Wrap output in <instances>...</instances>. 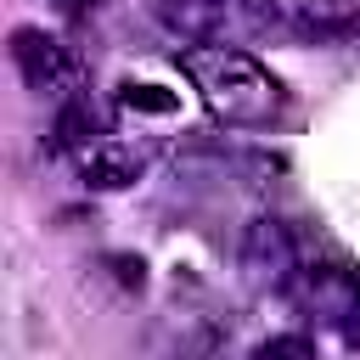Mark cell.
Segmentation results:
<instances>
[{
	"instance_id": "1",
	"label": "cell",
	"mask_w": 360,
	"mask_h": 360,
	"mask_svg": "<svg viewBox=\"0 0 360 360\" xmlns=\"http://www.w3.org/2000/svg\"><path fill=\"white\" fill-rule=\"evenodd\" d=\"M180 73L191 79V90L202 96V107L219 118V124H236V129H259V124H276L281 107H287V90L281 79L236 51V45H219V39H197L180 51Z\"/></svg>"
},
{
	"instance_id": "2",
	"label": "cell",
	"mask_w": 360,
	"mask_h": 360,
	"mask_svg": "<svg viewBox=\"0 0 360 360\" xmlns=\"http://www.w3.org/2000/svg\"><path fill=\"white\" fill-rule=\"evenodd\" d=\"M281 292L304 315H321V321H332L343 332V321L360 309V264H349L343 253H304Z\"/></svg>"
},
{
	"instance_id": "3",
	"label": "cell",
	"mask_w": 360,
	"mask_h": 360,
	"mask_svg": "<svg viewBox=\"0 0 360 360\" xmlns=\"http://www.w3.org/2000/svg\"><path fill=\"white\" fill-rule=\"evenodd\" d=\"M298 259H304V242H298L281 219H270V214L248 219V231H242V270H248L253 281L287 287V276L298 270Z\"/></svg>"
},
{
	"instance_id": "4",
	"label": "cell",
	"mask_w": 360,
	"mask_h": 360,
	"mask_svg": "<svg viewBox=\"0 0 360 360\" xmlns=\"http://www.w3.org/2000/svg\"><path fill=\"white\" fill-rule=\"evenodd\" d=\"M270 22L298 39H360V0H270Z\"/></svg>"
},
{
	"instance_id": "5",
	"label": "cell",
	"mask_w": 360,
	"mask_h": 360,
	"mask_svg": "<svg viewBox=\"0 0 360 360\" xmlns=\"http://www.w3.org/2000/svg\"><path fill=\"white\" fill-rule=\"evenodd\" d=\"M11 62H17V73H22V84L28 90H39V96H56L68 79H73V56H68V45L56 39V34H45V28H11Z\"/></svg>"
},
{
	"instance_id": "6",
	"label": "cell",
	"mask_w": 360,
	"mask_h": 360,
	"mask_svg": "<svg viewBox=\"0 0 360 360\" xmlns=\"http://www.w3.org/2000/svg\"><path fill=\"white\" fill-rule=\"evenodd\" d=\"M79 174H84V186H96V191H124V186H135L141 174H146V152L141 146H129V141H96V146H84L79 152Z\"/></svg>"
},
{
	"instance_id": "7",
	"label": "cell",
	"mask_w": 360,
	"mask_h": 360,
	"mask_svg": "<svg viewBox=\"0 0 360 360\" xmlns=\"http://www.w3.org/2000/svg\"><path fill=\"white\" fill-rule=\"evenodd\" d=\"M236 0H152V11L180 34V39H219L231 22Z\"/></svg>"
},
{
	"instance_id": "8",
	"label": "cell",
	"mask_w": 360,
	"mask_h": 360,
	"mask_svg": "<svg viewBox=\"0 0 360 360\" xmlns=\"http://www.w3.org/2000/svg\"><path fill=\"white\" fill-rule=\"evenodd\" d=\"M96 135H101V124H96L90 101L73 96V101L56 112V146H62V152H84V146H96Z\"/></svg>"
},
{
	"instance_id": "9",
	"label": "cell",
	"mask_w": 360,
	"mask_h": 360,
	"mask_svg": "<svg viewBox=\"0 0 360 360\" xmlns=\"http://www.w3.org/2000/svg\"><path fill=\"white\" fill-rule=\"evenodd\" d=\"M118 101H124L129 112H174V107H180V96L163 90V84H124Z\"/></svg>"
},
{
	"instance_id": "10",
	"label": "cell",
	"mask_w": 360,
	"mask_h": 360,
	"mask_svg": "<svg viewBox=\"0 0 360 360\" xmlns=\"http://www.w3.org/2000/svg\"><path fill=\"white\" fill-rule=\"evenodd\" d=\"M253 354H259V360H281V354H292V360H315V338H309V332H281V338L253 343Z\"/></svg>"
},
{
	"instance_id": "11",
	"label": "cell",
	"mask_w": 360,
	"mask_h": 360,
	"mask_svg": "<svg viewBox=\"0 0 360 360\" xmlns=\"http://www.w3.org/2000/svg\"><path fill=\"white\" fill-rule=\"evenodd\" d=\"M107 264L118 270V281H124V287H141V281H146V264H141V259H124V253H112Z\"/></svg>"
},
{
	"instance_id": "12",
	"label": "cell",
	"mask_w": 360,
	"mask_h": 360,
	"mask_svg": "<svg viewBox=\"0 0 360 360\" xmlns=\"http://www.w3.org/2000/svg\"><path fill=\"white\" fill-rule=\"evenodd\" d=\"M51 6H56L62 17H90V11L101 6V0H51Z\"/></svg>"
},
{
	"instance_id": "13",
	"label": "cell",
	"mask_w": 360,
	"mask_h": 360,
	"mask_svg": "<svg viewBox=\"0 0 360 360\" xmlns=\"http://www.w3.org/2000/svg\"><path fill=\"white\" fill-rule=\"evenodd\" d=\"M338 338H343V349H354V354H360V309L343 321V332H338Z\"/></svg>"
}]
</instances>
